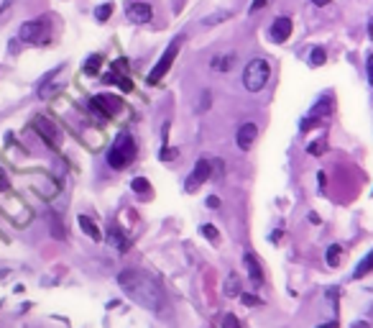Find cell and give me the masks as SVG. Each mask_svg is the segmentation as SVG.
<instances>
[{"mask_svg":"<svg viewBox=\"0 0 373 328\" xmlns=\"http://www.w3.org/2000/svg\"><path fill=\"white\" fill-rule=\"evenodd\" d=\"M110 15H113V3H103V6L95 11V18H98V21H107Z\"/></svg>","mask_w":373,"mask_h":328,"instance_id":"obj_21","label":"cell"},{"mask_svg":"<svg viewBox=\"0 0 373 328\" xmlns=\"http://www.w3.org/2000/svg\"><path fill=\"white\" fill-rule=\"evenodd\" d=\"M90 108L100 115V118H103V121H110V118H115V115L120 113L123 103H120L118 95L100 93V95H95V98L90 100Z\"/></svg>","mask_w":373,"mask_h":328,"instance_id":"obj_6","label":"cell"},{"mask_svg":"<svg viewBox=\"0 0 373 328\" xmlns=\"http://www.w3.org/2000/svg\"><path fill=\"white\" fill-rule=\"evenodd\" d=\"M233 59H235L233 54H228V57H215V59H212V70H215V72H228L233 67Z\"/></svg>","mask_w":373,"mask_h":328,"instance_id":"obj_17","label":"cell"},{"mask_svg":"<svg viewBox=\"0 0 373 328\" xmlns=\"http://www.w3.org/2000/svg\"><path fill=\"white\" fill-rule=\"evenodd\" d=\"M243 264H246V275H248V279H251V282H254L256 287L263 285V270H261L259 259H256L254 254H246V257H243Z\"/></svg>","mask_w":373,"mask_h":328,"instance_id":"obj_13","label":"cell"},{"mask_svg":"<svg viewBox=\"0 0 373 328\" xmlns=\"http://www.w3.org/2000/svg\"><path fill=\"white\" fill-rule=\"evenodd\" d=\"M256 136H259V126H256V123H243L238 129V134H235V144H238L243 151H248L254 146Z\"/></svg>","mask_w":373,"mask_h":328,"instance_id":"obj_11","label":"cell"},{"mask_svg":"<svg viewBox=\"0 0 373 328\" xmlns=\"http://www.w3.org/2000/svg\"><path fill=\"white\" fill-rule=\"evenodd\" d=\"M31 126H34V131L41 136L44 144H46L49 149L57 151L59 146H62V129H59L54 121H49L46 115H36L34 121H31Z\"/></svg>","mask_w":373,"mask_h":328,"instance_id":"obj_5","label":"cell"},{"mask_svg":"<svg viewBox=\"0 0 373 328\" xmlns=\"http://www.w3.org/2000/svg\"><path fill=\"white\" fill-rule=\"evenodd\" d=\"M210 175H212L210 162H207V159H199V162L195 164V170H192V175H190V177H187V190H190V193H195V190H197V187L202 185L204 179L210 177Z\"/></svg>","mask_w":373,"mask_h":328,"instance_id":"obj_8","label":"cell"},{"mask_svg":"<svg viewBox=\"0 0 373 328\" xmlns=\"http://www.w3.org/2000/svg\"><path fill=\"white\" fill-rule=\"evenodd\" d=\"M128 21L131 23H148L151 21V15H154V11H151V6L148 3H131L126 11Z\"/></svg>","mask_w":373,"mask_h":328,"instance_id":"obj_12","label":"cell"},{"mask_svg":"<svg viewBox=\"0 0 373 328\" xmlns=\"http://www.w3.org/2000/svg\"><path fill=\"white\" fill-rule=\"evenodd\" d=\"M220 328H240V321L233 313H228V315H223V323H220Z\"/></svg>","mask_w":373,"mask_h":328,"instance_id":"obj_23","label":"cell"},{"mask_svg":"<svg viewBox=\"0 0 373 328\" xmlns=\"http://www.w3.org/2000/svg\"><path fill=\"white\" fill-rule=\"evenodd\" d=\"M243 303H246V305H259L261 300L254 298V295H243Z\"/></svg>","mask_w":373,"mask_h":328,"instance_id":"obj_27","label":"cell"},{"mask_svg":"<svg viewBox=\"0 0 373 328\" xmlns=\"http://www.w3.org/2000/svg\"><path fill=\"white\" fill-rule=\"evenodd\" d=\"M179 46H182V36H179V39H174V42L166 46V51L162 54V59H159V62L154 65V70L148 72V77H146L148 85H159V82H162V77L171 70V65H174L176 54H179Z\"/></svg>","mask_w":373,"mask_h":328,"instance_id":"obj_4","label":"cell"},{"mask_svg":"<svg viewBox=\"0 0 373 328\" xmlns=\"http://www.w3.org/2000/svg\"><path fill=\"white\" fill-rule=\"evenodd\" d=\"M268 36H271V42L276 44H284L292 36V18H287V15H279L274 23H271V31H268Z\"/></svg>","mask_w":373,"mask_h":328,"instance_id":"obj_10","label":"cell"},{"mask_svg":"<svg viewBox=\"0 0 373 328\" xmlns=\"http://www.w3.org/2000/svg\"><path fill=\"white\" fill-rule=\"evenodd\" d=\"M325 59H327V54H325L322 46H317V49H312V54H310V65H312V67L325 65Z\"/></svg>","mask_w":373,"mask_h":328,"instance_id":"obj_20","label":"cell"},{"mask_svg":"<svg viewBox=\"0 0 373 328\" xmlns=\"http://www.w3.org/2000/svg\"><path fill=\"white\" fill-rule=\"evenodd\" d=\"M18 39L29 44H39L46 39V21H26L18 29Z\"/></svg>","mask_w":373,"mask_h":328,"instance_id":"obj_7","label":"cell"},{"mask_svg":"<svg viewBox=\"0 0 373 328\" xmlns=\"http://www.w3.org/2000/svg\"><path fill=\"white\" fill-rule=\"evenodd\" d=\"M368 36H371V42H373V18H371V23H368Z\"/></svg>","mask_w":373,"mask_h":328,"instance_id":"obj_33","label":"cell"},{"mask_svg":"<svg viewBox=\"0 0 373 328\" xmlns=\"http://www.w3.org/2000/svg\"><path fill=\"white\" fill-rule=\"evenodd\" d=\"M368 80H371L373 85V54H368Z\"/></svg>","mask_w":373,"mask_h":328,"instance_id":"obj_28","label":"cell"},{"mask_svg":"<svg viewBox=\"0 0 373 328\" xmlns=\"http://www.w3.org/2000/svg\"><path fill=\"white\" fill-rule=\"evenodd\" d=\"M225 295H228V298H235V295H238V277H235V275H230V277H228Z\"/></svg>","mask_w":373,"mask_h":328,"instance_id":"obj_22","label":"cell"},{"mask_svg":"<svg viewBox=\"0 0 373 328\" xmlns=\"http://www.w3.org/2000/svg\"><path fill=\"white\" fill-rule=\"evenodd\" d=\"M126 59H118V62H113V72H107L105 75V82H113V85H120L123 87V93H131L133 90V85H131V80L126 77V75H120V72H126Z\"/></svg>","mask_w":373,"mask_h":328,"instance_id":"obj_9","label":"cell"},{"mask_svg":"<svg viewBox=\"0 0 373 328\" xmlns=\"http://www.w3.org/2000/svg\"><path fill=\"white\" fill-rule=\"evenodd\" d=\"M263 6H268V0H254V6H251V13H256V11H261Z\"/></svg>","mask_w":373,"mask_h":328,"instance_id":"obj_26","label":"cell"},{"mask_svg":"<svg viewBox=\"0 0 373 328\" xmlns=\"http://www.w3.org/2000/svg\"><path fill=\"white\" fill-rule=\"evenodd\" d=\"M312 3H315L317 8H325V6H327V3H330V0H312Z\"/></svg>","mask_w":373,"mask_h":328,"instance_id":"obj_31","label":"cell"},{"mask_svg":"<svg viewBox=\"0 0 373 328\" xmlns=\"http://www.w3.org/2000/svg\"><path fill=\"white\" fill-rule=\"evenodd\" d=\"M8 187H11V185H8V177H6V172L0 170V193H6Z\"/></svg>","mask_w":373,"mask_h":328,"instance_id":"obj_25","label":"cell"},{"mask_svg":"<svg viewBox=\"0 0 373 328\" xmlns=\"http://www.w3.org/2000/svg\"><path fill=\"white\" fill-rule=\"evenodd\" d=\"M317 328H338V321H332V323H325V326H317Z\"/></svg>","mask_w":373,"mask_h":328,"instance_id":"obj_32","label":"cell"},{"mask_svg":"<svg viewBox=\"0 0 373 328\" xmlns=\"http://www.w3.org/2000/svg\"><path fill=\"white\" fill-rule=\"evenodd\" d=\"M133 159H136V141H133V136L123 131V134L113 141L110 151H107V164H110L113 170H126Z\"/></svg>","mask_w":373,"mask_h":328,"instance_id":"obj_2","label":"cell"},{"mask_svg":"<svg viewBox=\"0 0 373 328\" xmlns=\"http://www.w3.org/2000/svg\"><path fill=\"white\" fill-rule=\"evenodd\" d=\"M118 285L126 290L128 298L136 300L138 305H143L154 315H162L164 310H166V295H164V287L159 285L148 272L128 267V270H123L118 275Z\"/></svg>","mask_w":373,"mask_h":328,"instance_id":"obj_1","label":"cell"},{"mask_svg":"<svg viewBox=\"0 0 373 328\" xmlns=\"http://www.w3.org/2000/svg\"><path fill=\"white\" fill-rule=\"evenodd\" d=\"M100 67H103V57H100V54H92V57L87 59V65H85V75H90V77H98Z\"/></svg>","mask_w":373,"mask_h":328,"instance_id":"obj_16","label":"cell"},{"mask_svg":"<svg viewBox=\"0 0 373 328\" xmlns=\"http://www.w3.org/2000/svg\"><path fill=\"white\" fill-rule=\"evenodd\" d=\"M199 231H202V234L207 236L210 241H218V231H215V226H212V223H204V226H202Z\"/></svg>","mask_w":373,"mask_h":328,"instance_id":"obj_24","label":"cell"},{"mask_svg":"<svg viewBox=\"0 0 373 328\" xmlns=\"http://www.w3.org/2000/svg\"><path fill=\"white\" fill-rule=\"evenodd\" d=\"M371 272H373V249L360 259V264L355 267V272H353V277L360 279V277H366V275H371Z\"/></svg>","mask_w":373,"mask_h":328,"instance_id":"obj_15","label":"cell"},{"mask_svg":"<svg viewBox=\"0 0 373 328\" xmlns=\"http://www.w3.org/2000/svg\"><path fill=\"white\" fill-rule=\"evenodd\" d=\"M207 206H210L212 210H215V208L220 206V200H218V198H207Z\"/></svg>","mask_w":373,"mask_h":328,"instance_id":"obj_29","label":"cell"},{"mask_svg":"<svg viewBox=\"0 0 373 328\" xmlns=\"http://www.w3.org/2000/svg\"><path fill=\"white\" fill-rule=\"evenodd\" d=\"M340 259H343V249H340L338 244H332L330 249H327V264H330V267H338Z\"/></svg>","mask_w":373,"mask_h":328,"instance_id":"obj_18","label":"cell"},{"mask_svg":"<svg viewBox=\"0 0 373 328\" xmlns=\"http://www.w3.org/2000/svg\"><path fill=\"white\" fill-rule=\"evenodd\" d=\"M131 187H133V193H138V195H151V190H148V187H151V185H148V179L146 177H136L133 179V182H131Z\"/></svg>","mask_w":373,"mask_h":328,"instance_id":"obj_19","label":"cell"},{"mask_svg":"<svg viewBox=\"0 0 373 328\" xmlns=\"http://www.w3.org/2000/svg\"><path fill=\"white\" fill-rule=\"evenodd\" d=\"M79 229L85 231L92 241H100V239H103V234H100V229L95 226V221H92V218H87V215H79Z\"/></svg>","mask_w":373,"mask_h":328,"instance_id":"obj_14","label":"cell"},{"mask_svg":"<svg viewBox=\"0 0 373 328\" xmlns=\"http://www.w3.org/2000/svg\"><path fill=\"white\" fill-rule=\"evenodd\" d=\"M268 77H271V65L266 59H251L243 70V85L248 93H261L266 87Z\"/></svg>","mask_w":373,"mask_h":328,"instance_id":"obj_3","label":"cell"},{"mask_svg":"<svg viewBox=\"0 0 373 328\" xmlns=\"http://www.w3.org/2000/svg\"><path fill=\"white\" fill-rule=\"evenodd\" d=\"M162 159H174V151H171V149H164V151H162Z\"/></svg>","mask_w":373,"mask_h":328,"instance_id":"obj_30","label":"cell"}]
</instances>
